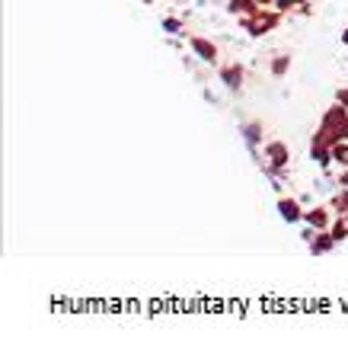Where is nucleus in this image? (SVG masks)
Wrapping results in <instances>:
<instances>
[{"label": "nucleus", "instance_id": "obj_10", "mask_svg": "<svg viewBox=\"0 0 348 352\" xmlns=\"http://www.w3.org/2000/svg\"><path fill=\"white\" fill-rule=\"evenodd\" d=\"M256 10H262L256 0H230V13H237V16H249Z\"/></svg>", "mask_w": 348, "mask_h": 352}, {"label": "nucleus", "instance_id": "obj_2", "mask_svg": "<svg viewBox=\"0 0 348 352\" xmlns=\"http://www.w3.org/2000/svg\"><path fill=\"white\" fill-rule=\"evenodd\" d=\"M266 160H268L266 173L275 176V173H281V170L288 167V160H291V151H288V144H284V141H268V144H266Z\"/></svg>", "mask_w": 348, "mask_h": 352}, {"label": "nucleus", "instance_id": "obj_8", "mask_svg": "<svg viewBox=\"0 0 348 352\" xmlns=\"http://www.w3.org/2000/svg\"><path fill=\"white\" fill-rule=\"evenodd\" d=\"M192 48H195V55L202 58V61H208V65H214V61H218V45H214L211 38L192 36Z\"/></svg>", "mask_w": 348, "mask_h": 352}, {"label": "nucleus", "instance_id": "obj_11", "mask_svg": "<svg viewBox=\"0 0 348 352\" xmlns=\"http://www.w3.org/2000/svg\"><path fill=\"white\" fill-rule=\"evenodd\" d=\"M332 164H339V167H348V141H339V144H332Z\"/></svg>", "mask_w": 348, "mask_h": 352}, {"label": "nucleus", "instance_id": "obj_13", "mask_svg": "<svg viewBox=\"0 0 348 352\" xmlns=\"http://www.w3.org/2000/svg\"><path fill=\"white\" fill-rule=\"evenodd\" d=\"M332 208H336L339 214H348V192H345V189H342V192L332 199Z\"/></svg>", "mask_w": 348, "mask_h": 352}, {"label": "nucleus", "instance_id": "obj_19", "mask_svg": "<svg viewBox=\"0 0 348 352\" xmlns=\"http://www.w3.org/2000/svg\"><path fill=\"white\" fill-rule=\"evenodd\" d=\"M342 42H345V45H348V29H345V32H342Z\"/></svg>", "mask_w": 348, "mask_h": 352}, {"label": "nucleus", "instance_id": "obj_3", "mask_svg": "<svg viewBox=\"0 0 348 352\" xmlns=\"http://www.w3.org/2000/svg\"><path fill=\"white\" fill-rule=\"evenodd\" d=\"M303 221L310 224L313 231H326L332 228V205H316L310 212H303Z\"/></svg>", "mask_w": 348, "mask_h": 352}, {"label": "nucleus", "instance_id": "obj_12", "mask_svg": "<svg viewBox=\"0 0 348 352\" xmlns=\"http://www.w3.org/2000/svg\"><path fill=\"white\" fill-rule=\"evenodd\" d=\"M288 67H291V58L278 55L275 61H272V77H284V74H288Z\"/></svg>", "mask_w": 348, "mask_h": 352}, {"label": "nucleus", "instance_id": "obj_4", "mask_svg": "<svg viewBox=\"0 0 348 352\" xmlns=\"http://www.w3.org/2000/svg\"><path fill=\"white\" fill-rule=\"evenodd\" d=\"M278 214H281L288 224H297V221H303V208H301V202L297 199H291V195H281L278 199Z\"/></svg>", "mask_w": 348, "mask_h": 352}, {"label": "nucleus", "instance_id": "obj_15", "mask_svg": "<svg viewBox=\"0 0 348 352\" xmlns=\"http://www.w3.org/2000/svg\"><path fill=\"white\" fill-rule=\"evenodd\" d=\"M272 3H275L278 10H294V7H301L303 0H272Z\"/></svg>", "mask_w": 348, "mask_h": 352}, {"label": "nucleus", "instance_id": "obj_14", "mask_svg": "<svg viewBox=\"0 0 348 352\" xmlns=\"http://www.w3.org/2000/svg\"><path fill=\"white\" fill-rule=\"evenodd\" d=\"M163 29L166 32H183V19H176V16L163 19Z\"/></svg>", "mask_w": 348, "mask_h": 352}, {"label": "nucleus", "instance_id": "obj_5", "mask_svg": "<svg viewBox=\"0 0 348 352\" xmlns=\"http://www.w3.org/2000/svg\"><path fill=\"white\" fill-rule=\"evenodd\" d=\"M310 157L320 164V167H329L332 164V144L326 138H320V135H313L310 141Z\"/></svg>", "mask_w": 348, "mask_h": 352}, {"label": "nucleus", "instance_id": "obj_16", "mask_svg": "<svg viewBox=\"0 0 348 352\" xmlns=\"http://www.w3.org/2000/svg\"><path fill=\"white\" fill-rule=\"evenodd\" d=\"M332 138H336V144H339V141H348V119L342 122L339 129H336V135H332Z\"/></svg>", "mask_w": 348, "mask_h": 352}, {"label": "nucleus", "instance_id": "obj_6", "mask_svg": "<svg viewBox=\"0 0 348 352\" xmlns=\"http://www.w3.org/2000/svg\"><path fill=\"white\" fill-rule=\"evenodd\" d=\"M336 243H339V241H336V234L326 228V231H316V234H313V241L307 243V247H310L313 256H323V253H329Z\"/></svg>", "mask_w": 348, "mask_h": 352}, {"label": "nucleus", "instance_id": "obj_1", "mask_svg": "<svg viewBox=\"0 0 348 352\" xmlns=\"http://www.w3.org/2000/svg\"><path fill=\"white\" fill-rule=\"evenodd\" d=\"M240 23H243V29H246L249 36H266V32H272V29L281 23V10H256V13H249V16H240Z\"/></svg>", "mask_w": 348, "mask_h": 352}, {"label": "nucleus", "instance_id": "obj_17", "mask_svg": "<svg viewBox=\"0 0 348 352\" xmlns=\"http://www.w3.org/2000/svg\"><path fill=\"white\" fill-rule=\"evenodd\" d=\"M336 102H342L348 109V87H339V90H336Z\"/></svg>", "mask_w": 348, "mask_h": 352}, {"label": "nucleus", "instance_id": "obj_9", "mask_svg": "<svg viewBox=\"0 0 348 352\" xmlns=\"http://www.w3.org/2000/svg\"><path fill=\"white\" fill-rule=\"evenodd\" d=\"M243 138H246L249 151H256L259 144H262V125H259V122H246V125H243Z\"/></svg>", "mask_w": 348, "mask_h": 352}, {"label": "nucleus", "instance_id": "obj_7", "mask_svg": "<svg viewBox=\"0 0 348 352\" xmlns=\"http://www.w3.org/2000/svg\"><path fill=\"white\" fill-rule=\"evenodd\" d=\"M243 74H246V71H243V65H224V67H220V80H224V84H227L233 93L243 90Z\"/></svg>", "mask_w": 348, "mask_h": 352}, {"label": "nucleus", "instance_id": "obj_18", "mask_svg": "<svg viewBox=\"0 0 348 352\" xmlns=\"http://www.w3.org/2000/svg\"><path fill=\"white\" fill-rule=\"evenodd\" d=\"M339 186H342V189H345V192H348V167H345V173L339 176Z\"/></svg>", "mask_w": 348, "mask_h": 352}]
</instances>
